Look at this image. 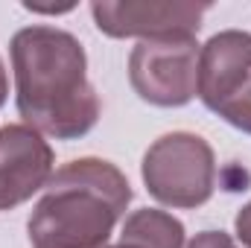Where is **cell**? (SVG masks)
Here are the masks:
<instances>
[{
	"label": "cell",
	"instance_id": "9c48e42d",
	"mask_svg": "<svg viewBox=\"0 0 251 248\" xmlns=\"http://www.w3.org/2000/svg\"><path fill=\"white\" fill-rule=\"evenodd\" d=\"M187 248H237V246H234V240H231L228 234H222V231H201V234H196V240H193Z\"/></svg>",
	"mask_w": 251,
	"mask_h": 248
},
{
	"label": "cell",
	"instance_id": "8992f818",
	"mask_svg": "<svg viewBox=\"0 0 251 248\" xmlns=\"http://www.w3.org/2000/svg\"><path fill=\"white\" fill-rule=\"evenodd\" d=\"M53 178V149L26 123L0 128V210L29 201Z\"/></svg>",
	"mask_w": 251,
	"mask_h": 248
},
{
	"label": "cell",
	"instance_id": "ba28073f",
	"mask_svg": "<svg viewBox=\"0 0 251 248\" xmlns=\"http://www.w3.org/2000/svg\"><path fill=\"white\" fill-rule=\"evenodd\" d=\"M216 114H219L225 123H231L234 128L251 134V70H249V76L240 82V88L231 94V99H228Z\"/></svg>",
	"mask_w": 251,
	"mask_h": 248
},
{
	"label": "cell",
	"instance_id": "52a82bcc",
	"mask_svg": "<svg viewBox=\"0 0 251 248\" xmlns=\"http://www.w3.org/2000/svg\"><path fill=\"white\" fill-rule=\"evenodd\" d=\"M120 243L134 248H181L184 246V225L164 210L143 207L126 219Z\"/></svg>",
	"mask_w": 251,
	"mask_h": 248
},
{
	"label": "cell",
	"instance_id": "7c38bea8",
	"mask_svg": "<svg viewBox=\"0 0 251 248\" xmlns=\"http://www.w3.org/2000/svg\"><path fill=\"white\" fill-rule=\"evenodd\" d=\"M6 97H9V82H6V70H3V62H0V108H3Z\"/></svg>",
	"mask_w": 251,
	"mask_h": 248
},
{
	"label": "cell",
	"instance_id": "30bf717a",
	"mask_svg": "<svg viewBox=\"0 0 251 248\" xmlns=\"http://www.w3.org/2000/svg\"><path fill=\"white\" fill-rule=\"evenodd\" d=\"M234 231H237V240H240L246 248H251V201L237 213V219H234Z\"/></svg>",
	"mask_w": 251,
	"mask_h": 248
},
{
	"label": "cell",
	"instance_id": "4fadbf2b",
	"mask_svg": "<svg viewBox=\"0 0 251 248\" xmlns=\"http://www.w3.org/2000/svg\"><path fill=\"white\" fill-rule=\"evenodd\" d=\"M111 248H134V246H126V243H117V246H111Z\"/></svg>",
	"mask_w": 251,
	"mask_h": 248
},
{
	"label": "cell",
	"instance_id": "6da1fadb",
	"mask_svg": "<svg viewBox=\"0 0 251 248\" xmlns=\"http://www.w3.org/2000/svg\"><path fill=\"white\" fill-rule=\"evenodd\" d=\"M18 114L38 134L85 137L100 120V97L76 35L56 26H24L12 38Z\"/></svg>",
	"mask_w": 251,
	"mask_h": 248
},
{
	"label": "cell",
	"instance_id": "7a4b0ae2",
	"mask_svg": "<svg viewBox=\"0 0 251 248\" xmlns=\"http://www.w3.org/2000/svg\"><path fill=\"white\" fill-rule=\"evenodd\" d=\"M131 201V184L102 158H79L53 173L26 231L32 248H105Z\"/></svg>",
	"mask_w": 251,
	"mask_h": 248
},
{
	"label": "cell",
	"instance_id": "277c9868",
	"mask_svg": "<svg viewBox=\"0 0 251 248\" xmlns=\"http://www.w3.org/2000/svg\"><path fill=\"white\" fill-rule=\"evenodd\" d=\"M134 94L158 108H181L199 94V44L196 38L140 41L128 56Z\"/></svg>",
	"mask_w": 251,
	"mask_h": 248
},
{
	"label": "cell",
	"instance_id": "8fae6325",
	"mask_svg": "<svg viewBox=\"0 0 251 248\" xmlns=\"http://www.w3.org/2000/svg\"><path fill=\"white\" fill-rule=\"evenodd\" d=\"M24 9H29V12H47V15H59V12H70V9H73V3H67V6H35V3H24Z\"/></svg>",
	"mask_w": 251,
	"mask_h": 248
},
{
	"label": "cell",
	"instance_id": "5b68a950",
	"mask_svg": "<svg viewBox=\"0 0 251 248\" xmlns=\"http://www.w3.org/2000/svg\"><path fill=\"white\" fill-rule=\"evenodd\" d=\"M207 3H184V0H126L91 3V15L100 32L108 38H140V41H167V38H196Z\"/></svg>",
	"mask_w": 251,
	"mask_h": 248
},
{
	"label": "cell",
	"instance_id": "3957f363",
	"mask_svg": "<svg viewBox=\"0 0 251 248\" xmlns=\"http://www.w3.org/2000/svg\"><path fill=\"white\" fill-rule=\"evenodd\" d=\"M143 184L167 207H201L216 187V158L204 137L193 131H170L143 155Z\"/></svg>",
	"mask_w": 251,
	"mask_h": 248
}]
</instances>
